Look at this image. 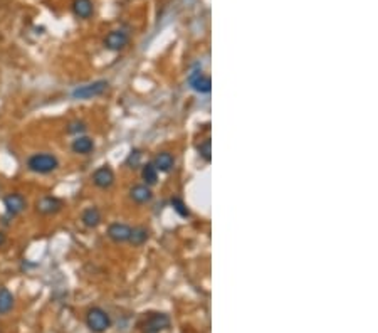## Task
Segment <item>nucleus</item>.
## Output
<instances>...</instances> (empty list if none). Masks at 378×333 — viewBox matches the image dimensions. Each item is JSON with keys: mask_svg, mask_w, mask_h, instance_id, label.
Returning a JSON list of instances; mask_svg holds the SVG:
<instances>
[{"mask_svg": "<svg viewBox=\"0 0 378 333\" xmlns=\"http://www.w3.org/2000/svg\"><path fill=\"white\" fill-rule=\"evenodd\" d=\"M27 168L34 173H39V175H49L59 168V158L52 154H47V152L34 154L27 158Z\"/></svg>", "mask_w": 378, "mask_h": 333, "instance_id": "1", "label": "nucleus"}, {"mask_svg": "<svg viewBox=\"0 0 378 333\" xmlns=\"http://www.w3.org/2000/svg\"><path fill=\"white\" fill-rule=\"evenodd\" d=\"M111 316L100 307H92L86 313V325L92 333H105L111 328Z\"/></svg>", "mask_w": 378, "mask_h": 333, "instance_id": "2", "label": "nucleus"}, {"mask_svg": "<svg viewBox=\"0 0 378 333\" xmlns=\"http://www.w3.org/2000/svg\"><path fill=\"white\" fill-rule=\"evenodd\" d=\"M108 89H109V81L98 79L89 84L78 86L76 89H73L71 96H73V100H92V98L103 96Z\"/></svg>", "mask_w": 378, "mask_h": 333, "instance_id": "3", "label": "nucleus"}, {"mask_svg": "<svg viewBox=\"0 0 378 333\" xmlns=\"http://www.w3.org/2000/svg\"><path fill=\"white\" fill-rule=\"evenodd\" d=\"M103 46H105V49H108V51H111V52L123 51V49H126L130 46V34L126 31H121V29L108 32L105 41H103Z\"/></svg>", "mask_w": 378, "mask_h": 333, "instance_id": "4", "label": "nucleus"}, {"mask_svg": "<svg viewBox=\"0 0 378 333\" xmlns=\"http://www.w3.org/2000/svg\"><path fill=\"white\" fill-rule=\"evenodd\" d=\"M64 209V200L56 195H44L36 202V212L41 216H56Z\"/></svg>", "mask_w": 378, "mask_h": 333, "instance_id": "5", "label": "nucleus"}, {"mask_svg": "<svg viewBox=\"0 0 378 333\" xmlns=\"http://www.w3.org/2000/svg\"><path fill=\"white\" fill-rule=\"evenodd\" d=\"M91 180H92V184H94V187L101 190H108L114 185L116 175H114V170L109 165H101L92 172Z\"/></svg>", "mask_w": 378, "mask_h": 333, "instance_id": "6", "label": "nucleus"}, {"mask_svg": "<svg viewBox=\"0 0 378 333\" xmlns=\"http://www.w3.org/2000/svg\"><path fill=\"white\" fill-rule=\"evenodd\" d=\"M187 81H188L190 88L194 89L195 93H199V95H209V93L212 91V79H210V76L204 74L200 69L192 71V73L188 74Z\"/></svg>", "mask_w": 378, "mask_h": 333, "instance_id": "7", "label": "nucleus"}, {"mask_svg": "<svg viewBox=\"0 0 378 333\" xmlns=\"http://www.w3.org/2000/svg\"><path fill=\"white\" fill-rule=\"evenodd\" d=\"M4 207H5V212H7L10 217H15V216H20L22 212L25 210L27 200L24 195L19 192H10L4 197Z\"/></svg>", "mask_w": 378, "mask_h": 333, "instance_id": "8", "label": "nucleus"}, {"mask_svg": "<svg viewBox=\"0 0 378 333\" xmlns=\"http://www.w3.org/2000/svg\"><path fill=\"white\" fill-rule=\"evenodd\" d=\"M106 236L111 239L114 244H123L130 241L131 236V226L124 222H111L106 229Z\"/></svg>", "mask_w": 378, "mask_h": 333, "instance_id": "9", "label": "nucleus"}, {"mask_svg": "<svg viewBox=\"0 0 378 333\" xmlns=\"http://www.w3.org/2000/svg\"><path fill=\"white\" fill-rule=\"evenodd\" d=\"M170 316L167 313H153L145 323V333H162L170 326Z\"/></svg>", "mask_w": 378, "mask_h": 333, "instance_id": "10", "label": "nucleus"}, {"mask_svg": "<svg viewBox=\"0 0 378 333\" xmlns=\"http://www.w3.org/2000/svg\"><path fill=\"white\" fill-rule=\"evenodd\" d=\"M94 148H96L94 140L86 135L74 136V140L71 141V150H73L76 155H89L94 152Z\"/></svg>", "mask_w": 378, "mask_h": 333, "instance_id": "11", "label": "nucleus"}, {"mask_svg": "<svg viewBox=\"0 0 378 333\" xmlns=\"http://www.w3.org/2000/svg\"><path fill=\"white\" fill-rule=\"evenodd\" d=\"M130 199L138 205H145L153 199V190L145 184H136L130 189Z\"/></svg>", "mask_w": 378, "mask_h": 333, "instance_id": "12", "label": "nucleus"}, {"mask_svg": "<svg viewBox=\"0 0 378 333\" xmlns=\"http://www.w3.org/2000/svg\"><path fill=\"white\" fill-rule=\"evenodd\" d=\"M175 155L170 154V152H160L156 154V157L153 158V165L158 170V173H170L175 168Z\"/></svg>", "mask_w": 378, "mask_h": 333, "instance_id": "13", "label": "nucleus"}, {"mask_svg": "<svg viewBox=\"0 0 378 333\" xmlns=\"http://www.w3.org/2000/svg\"><path fill=\"white\" fill-rule=\"evenodd\" d=\"M103 222V214L98 207H87L83 212H81V224L87 229H96L98 226H101Z\"/></svg>", "mask_w": 378, "mask_h": 333, "instance_id": "14", "label": "nucleus"}, {"mask_svg": "<svg viewBox=\"0 0 378 333\" xmlns=\"http://www.w3.org/2000/svg\"><path fill=\"white\" fill-rule=\"evenodd\" d=\"M73 14L78 19H89L94 14V4L92 0H74L73 2Z\"/></svg>", "mask_w": 378, "mask_h": 333, "instance_id": "15", "label": "nucleus"}, {"mask_svg": "<svg viewBox=\"0 0 378 333\" xmlns=\"http://www.w3.org/2000/svg\"><path fill=\"white\" fill-rule=\"evenodd\" d=\"M150 241V229L145 226H136L131 227V236H130V244L135 246V248H140V246L146 244Z\"/></svg>", "mask_w": 378, "mask_h": 333, "instance_id": "16", "label": "nucleus"}, {"mask_svg": "<svg viewBox=\"0 0 378 333\" xmlns=\"http://www.w3.org/2000/svg\"><path fill=\"white\" fill-rule=\"evenodd\" d=\"M158 175H160V173H158V170L151 162L141 165V180H143V184L148 185V187H153V185L158 182Z\"/></svg>", "mask_w": 378, "mask_h": 333, "instance_id": "17", "label": "nucleus"}, {"mask_svg": "<svg viewBox=\"0 0 378 333\" xmlns=\"http://www.w3.org/2000/svg\"><path fill=\"white\" fill-rule=\"evenodd\" d=\"M14 308V294L7 288H0V315H7Z\"/></svg>", "mask_w": 378, "mask_h": 333, "instance_id": "18", "label": "nucleus"}, {"mask_svg": "<svg viewBox=\"0 0 378 333\" xmlns=\"http://www.w3.org/2000/svg\"><path fill=\"white\" fill-rule=\"evenodd\" d=\"M170 205H172V209L177 212L180 217H183V219H187L190 217V209L187 207V204L183 202V199L180 197H172L170 199Z\"/></svg>", "mask_w": 378, "mask_h": 333, "instance_id": "19", "label": "nucleus"}, {"mask_svg": "<svg viewBox=\"0 0 378 333\" xmlns=\"http://www.w3.org/2000/svg\"><path fill=\"white\" fill-rule=\"evenodd\" d=\"M197 152H199V157L202 158V160L210 163V160H212V141L209 138L204 140L202 143L197 145Z\"/></svg>", "mask_w": 378, "mask_h": 333, "instance_id": "20", "label": "nucleus"}, {"mask_svg": "<svg viewBox=\"0 0 378 333\" xmlns=\"http://www.w3.org/2000/svg\"><path fill=\"white\" fill-rule=\"evenodd\" d=\"M141 150H138V148H133L128 154V157H126V160H124V163H126V167H130V168H138L140 165H141Z\"/></svg>", "mask_w": 378, "mask_h": 333, "instance_id": "21", "label": "nucleus"}, {"mask_svg": "<svg viewBox=\"0 0 378 333\" xmlns=\"http://www.w3.org/2000/svg\"><path fill=\"white\" fill-rule=\"evenodd\" d=\"M86 130H87V127H86V123L83 122V119H74V122H71L68 125V130H66V132H68L69 135L79 136V135H83Z\"/></svg>", "mask_w": 378, "mask_h": 333, "instance_id": "22", "label": "nucleus"}, {"mask_svg": "<svg viewBox=\"0 0 378 333\" xmlns=\"http://www.w3.org/2000/svg\"><path fill=\"white\" fill-rule=\"evenodd\" d=\"M5 243H7V236H5L4 231H0V248H4Z\"/></svg>", "mask_w": 378, "mask_h": 333, "instance_id": "23", "label": "nucleus"}]
</instances>
